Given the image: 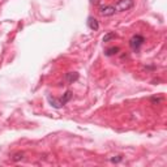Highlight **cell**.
Returning <instances> with one entry per match:
<instances>
[{"mask_svg":"<svg viewBox=\"0 0 167 167\" xmlns=\"http://www.w3.org/2000/svg\"><path fill=\"white\" fill-rule=\"evenodd\" d=\"M133 5H134L133 0H119L118 3H115L114 8L116 12H125V11L132 9Z\"/></svg>","mask_w":167,"mask_h":167,"instance_id":"obj_1","label":"cell"},{"mask_svg":"<svg viewBox=\"0 0 167 167\" xmlns=\"http://www.w3.org/2000/svg\"><path fill=\"white\" fill-rule=\"evenodd\" d=\"M144 42H145V38L142 37L141 34H134L132 38H131V41H129V46H131V49H132L133 51H140L141 49V46L144 45Z\"/></svg>","mask_w":167,"mask_h":167,"instance_id":"obj_2","label":"cell"},{"mask_svg":"<svg viewBox=\"0 0 167 167\" xmlns=\"http://www.w3.org/2000/svg\"><path fill=\"white\" fill-rule=\"evenodd\" d=\"M98 12H99V14L101 16H103V17H111V16H114L115 14V8H114V5H101L99 7V9H98Z\"/></svg>","mask_w":167,"mask_h":167,"instance_id":"obj_3","label":"cell"},{"mask_svg":"<svg viewBox=\"0 0 167 167\" xmlns=\"http://www.w3.org/2000/svg\"><path fill=\"white\" fill-rule=\"evenodd\" d=\"M47 101H49V103L54 107V109H61V107H63L60 99H58V98H55V97H51V95H49V97H47Z\"/></svg>","mask_w":167,"mask_h":167,"instance_id":"obj_4","label":"cell"},{"mask_svg":"<svg viewBox=\"0 0 167 167\" xmlns=\"http://www.w3.org/2000/svg\"><path fill=\"white\" fill-rule=\"evenodd\" d=\"M87 26H89L90 30H94V31L99 29V24H98V21L94 17H89V18H87Z\"/></svg>","mask_w":167,"mask_h":167,"instance_id":"obj_5","label":"cell"},{"mask_svg":"<svg viewBox=\"0 0 167 167\" xmlns=\"http://www.w3.org/2000/svg\"><path fill=\"white\" fill-rule=\"evenodd\" d=\"M65 80L68 84H73V82H76L78 80V73L76 72H69V73H67L65 74Z\"/></svg>","mask_w":167,"mask_h":167,"instance_id":"obj_6","label":"cell"},{"mask_svg":"<svg viewBox=\"0 0 167 167\" xmlns=\"http://www.w3.org/2000/svg\"><path fill=\"white\" fill-rule=\"evenodd\" d=\"M72 91H65V94L64 95H63V97L60 98V102H61V105L63 106H64V105H67V103H68L69 101H71V99H72Z\"/></svg>","mask_w":167,"mask_h":167,"instance_id":"obj_7","label":"cell"},{"mask_svg":"<svg viewBox=\"0 0 167 167\" xmlns=\"http://www.w3.org/2000/svg\"><path fill=\"white\" fill-rule=\"evenodd\" d=\"M119 51H120V49L116 46H114V47H109L106 51H105V55L106 56H114V55H116Z\"/></svg>","mask_w":167,"mask_h":167,"instance_id":"obj_8","label":"cell"},{"mask_svg":"<svg viewBox=\"0 0 167 167\" xmlns=\"http://www.w3.org/2000/svg\"><path fill=\"white\" fill-rule=\"evenodd\" d=\"M114 38H116V34L115 33H107L105 37H103V42H110L111 39H114Z\"/></svg>","mask_w":167,"mask_h":167,"instance_id":"obj_9","label":"cell"},{"mask_svg":"<svg viewBox=\"0 0 167 167\" xmlns=\"http://www.w3.org/2000/svg\"><path fill=\"white\" fill-rule=\"evenodd\" d=\"M22 157H24V154H22V153H17V154H14V156H13V158H12V159L17 162V161H20V159H22Z\"/></svg>","mask_w":167,"mask_h":167,"instance_id":"obj_10","label":"cell"},{"mask_svg":"<svg viewBox=\"0 0 167 167\" xmlns=\"http://www.w3.org/2000/svg\"><path fill=\"white\" fill-rule=\"evenodd\" d=\"M99 2H101V0H90V3H91V4H94V5L99 4Z\"/></svg>","mask_w":167,"mask_h":167,"instance_id":"obj_11","label":"cell"}]
</instances>
